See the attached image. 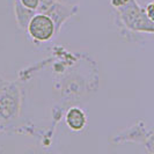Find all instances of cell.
Wrapping results in <instances>:
<instances>
[{"label":"cell","instance_id":"6da1fadb","mask_svg":"<svg viewBox=\"0 0 154 154\" xmlns=\"http://www.w3.org/2000/svg\"><path fill=\"white\" fill-rule=\"evenodd\" d=\"M121 22L132 32L154 34V22L147 16L145 8L140 7L136 0L128 1L124 6L116 9Z\"/></svg>","mask_w":154,"mask_h":154},{"label":"cell","instance_id":"7a4b0ae2","mask_svg":"<svg viewBox=\"0 0 154 154\" xmlns=\"http://www.w3.org/2000/svg\"><path fill=\"white\" fill-rule=\"evenodd\" d=\"M0 121L2 124H9L20 115L21 95L16 82H2L0 86Z\"/></svg>","mask_w":154,"mask_h":154},{"label":"cell","instance_id":"3957f363","mask_svg":"<svg viewBox=\"0 0 154 154\" xmlns=\"http://www.w3.org/2000/svg\"><path fill=\"white\" fill-rule=\"evenodd\" d=\"M77 11L78 7L75 5H67L58 0H39V6L37 8V13H44L54 20L57 34L63 24L75 14Z\"/></svg>","mask_w":154,"mask_h":154},{"label":"cell","instance_id":"277c9868","mask_svg":"<svg viewBox=\"0 0 154 154\" xmlns=\"http://www.w3.org/2000/svg\"><path fill=\"white\" fill-rule=\"evenodd\" d=\"M27 32L35 42H48L57 34L54 20L44 13H36L27 27Z\"/></svg>","mask_w":154,"mask_h":154},{"label":"cell","instance_id":"5b68a950","mask_svg":"<svg viewBox=\"0 0 154 154\" xmlns=\"http://www.w3.org/2000/svg\"><path fill=\"white\" fill-rule=\"evenodd\" d=\"M149 130L147 129L146 124L144 121H139L136 124H133L132 126L128 128L119 132L118 134H116L112 141L115 144L119 143H139V144H144L145 140L148 137Z\"/></svg>","mask_w":154,"mask_h":154},{"label":"cell","instance_id":"8992f818","mask_svg":"<svg viewBox=\"0 0 154 154\" xmlns=\"http://www.w3.org/2000/svg\"><path fill=\"white\" fill-rule=\"evenodd\" d=\"M65 123L72 131H81L87 124V116L82 109L72 107L65 115Z\"/></svg>","mask_w":154,"mask_h":154},{"label":"cell","instance_id":"52a82bcc","mask_svg":"<svg viewBox=\"0 0 154 154\" xmlns=\"http://www.w3.org/2000/svg\"><path fill=\"white\" fill-rule=\"evenodd\" d=\"M14 13H15V19L17 26L21 29H26L30 22L31 17L35 15L37 12L36 11H31L26 6H23L20 0H14Z\"/></svg>","mask_w":154,"mask_h":154},{"label":"cell","instance_id":"ba28073f","mask_svg":"<svg viewBox=\"0 0 154 154\" xmlns=\"http://www.w3.org/2000/svg\"><path fill=\"white\" fill-rule=\"evenodd\" d=\"M145 148H146V152L149 154H154V129L153 130H149L148 133V137L144 143Z\"/></svg>","mask_w":154,"mask_h":154},{"label":"cell","instance_id":"9c48e42d","mask_svg":"<svg viewBox=\"0 0 154 154\" xmlns=\"http://www.w3.org/2000/svg\"><path fill=\"white\" fill-rule=\"evenodd\" d=\"M23 6H26L27 8H29L31 11H36L39 6V0H20Z\"/></svg>","mask_w":154,"mask_h":154},{"label":"cell","instance_id":"30bf717a","mask_svg":"<svg viewBox=\"0 0 154 154\" xmlns=\"http://www.w3.org/2000/svg\"><path fill=\"white\" fill-rule=\"evenodd\" d=\"M145 12H146L147 16L154 22V1H151L147 4L145 7Z\"/></svg>","mask_w":154,"mask_h":154},{"label":"cell","instance_id":"8fae6325","mask_svg":"<svg viewBox=\"0 0 154 154\" xmlns=\"http://www.w3.org/2000/svg\"><path fill=\"white\" fill-rule=\"evenodd\" d=\"M128 1H130V0H110V4H111V6H112V7L117 9V8L124 6Z\"/></svg>","mask_w":154,"mask_h":154},{"label":"cell","instance_id":"7c38bea8","mask_svg":"<svg viewBox=\"0 0 154 154\" xmlns=\"http://www.w3.org/2000/svg\"><path fill=\"white\" fill-rule=\"evenodd\" d=\"M0 126H1V121H0Z\"/></svg>","mask_w":154,"mask_h":154},{"label":"cell","instance_id":"4fadbf2b","mask_svg":"<svg viewBox=\"0 0 154 154\" xmlns=\"http://www.w3.org/2000/svg\"><path fill=\"white\" fill-rule=\"evenodd\" d=\"M0 110H1V106H0Z\"/></svg>","mask_w":154,"mask_h":154}]
</instances>
